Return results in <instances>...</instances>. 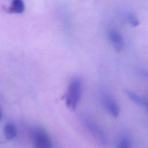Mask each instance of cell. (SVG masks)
Here are the masks:
<instances>
[{
  "mask_svg": "<svg viewBox=\"0 0 148 148\" xmlns=\"http://www.w3.org/2000/svg\"><path fill=\"white\" fill-rule=\"evenodd\" d=\"M103 102L105 107L110 112L111 115L114 117H117L119 115L120 109L116 102L109 95L105 96Z\"/></svg>",
  "mask_w": 148,
  "mask_h": 148,
  "instance_id": "obj_5",
  "label": "cell"
},
{
  "mask_svg": "<svg viewBox=\"0 0 148 148\" xmlns=\"http://www.w3.org/2000/svg\"><path fill=\"white\" fill-rule=\"evenodd\" d=\"M24 3L23 0H12L9 7L6 9L7 12L10 13L19 14L24 10Z\"/></svg>",
  "mask_w": 148,
  "mask_h": 148,
  "instance_id": "obj_6",
  "label": "cell"
},
{
  "mask_svg": "<svg viewBox=\"0 0 148 148\" xmlns=\"http://www.w3.org/2000/svg\"><path fill=\"white\" fill-rule=\"evenodd\" d=\"M128 20L130 23L134 27H136L139 24V21L137 17L132 13H129L128 14Z\"/></svg>",
  "mask_w": 148,
  "mask_h": 148,
  "instance_id": "obj_10",
  "label": "cell"
},
{
  "mask_svg": "<svg viewBox=\"0 0 148 148\" xmlns=\"http://www.w3.org/2000/svg\"><path fill=\"white\" fill-rule=\"evenodd\" d=\"M32 136V142L36 147L49 148L51 147V138L44 130H35L33 132Z\"/></svg>",
  "mask_w": 148,
  "mask_h": 148,
  "instance_id": "obj_2",
  "label": "cell"
},
{
  "mask_svg": "<svg viewBox=\"0 0 148 148\" xmlns=\"http://www.w3.org/2000/svg\"><path fill=\"white\" fill-rule=\"evenodd\" d=\"M125 94L128 97V98L133 102L139 105H144V106L145 105L146 101L143 99L142 98H141L140 97H139L138 95L135 94L134 92L130 90H126Z\"/></svg>",
  "mask_w": 148,
  "mask_h": 148,
  "instance_id": "obj_8",
  "label": "cell"
},
{
  "mask_svg": "<svg viewBox=\"0 0 148 148\" xmlns=\"http://www.w3.org/2000/svg\"><path fill=\"white\" fill-rule=\"evenodd\" d=\"M81 80L75 76L71 79L66 93L65 95L66 106L72 111L74 110L80 99Z\"/></svg>",
  "mask_w": 148,
  "mask_h": 148,
  "instance_id": "obj_1",
  "label": "cell"
},
{
  "mask_svg": "<svg viewBox=\"0 0 148 148\" xmlns=\"http://www.w3.org/2000/svg\"><path fill=\"white\" fill-rule=\"evenodd\" d=\"M131 146V141L128 137H123L119 142V147H124L127 148Z\"/></svg>",
  "mask_w": 148,
  "mask_h": 148,
  "instance_id": "obj_9",
  "label": "cell"
},
{
  "mask_svg": "<svg viewBox=\"0 0 148 148\" xmlns=\"http://www.w3.org/2000/svg\"><path fill=\"white\" fill-rule=\"evenodd\" d=\"M85 125L92 135L102 145H106L109 143V139L102 130L95 123L90 120L84 121Z\"/></svg>",
  "mask_w": 148,
  "mask_h": 148,
  "instance_id": "obj_3",
  "label": "cell"
},
{
  "mask_svg": "<svg viewBox=\"0 0 148 148\" xmlns=\"http://www.w3.org/2000/svg\"><path fill=\"white\" fill-rule=\"evenodd\" d=\"M1 112L0 110V119H1Z\"/></svg>",
  "mask_w": 148,
  "mask_h": 148,
  "instance_id": "obj_13",
  "label": "cell"
},
{
  "mask_svg": "<svg viewBox=\"0 0 148 148\" xmlns=\"http://www.w3.org/2000/svg\"><path fill=\"white\" fill-rule=\"evenodd\" d=\"M4 134L8 139L10 140L14 138L17 135L16 127L12 123L6 124L4 127Z\"/></svg>",
  "mask_w": 148,
  "mask_h": 148,
  "instance_id": "obj_7",
  "label": "cell"
},
{
  "mask_svg": "<svg viewBox=\"0 0 148 148\" xmlns=\"http://www.w3.org/2000/svg\"><path fill=\"white\" fill-rule=\"evenodd\" d=\"M109 39L112 43L114 49L116 51H120L124 47V42L121 35L116 30L112 29L109 33Z\"/></svg>",
  "mask_w": 148,
  "mask_h": 148,
  "instance_id": "obj_4",
  "label": "cell"
},
{
  "mask_svg": "<svg viewBox=\"0 0 148 148\" xmlns=\"http://www.w3.org/2000/svg\"><path fill=\"white\" fill-rule=\"evenodd\" d=\"M145 106H146V107H147V109H148V102H146V103H145Z\"/></svg>",
  "mask_w": 148,
  "mask_h": 148,
  "instance_id": "obj_12",
  "label": "cell"
},
{
  "mask_svg": "<svg viewBox=\"0 0 148 148\" xmlns=\"http://www.w3.org/2000/svg\"><path fill=\"white\" fill-rule=\"evenodd\" d=\"M139 73L145 77H148V71L145 69H140Z\"/></svg>",
  "mask_w": 148,
  "mask_h": 148,
  "instance_id": "obj_11",
  "label": "cell"
}]
</instances>
